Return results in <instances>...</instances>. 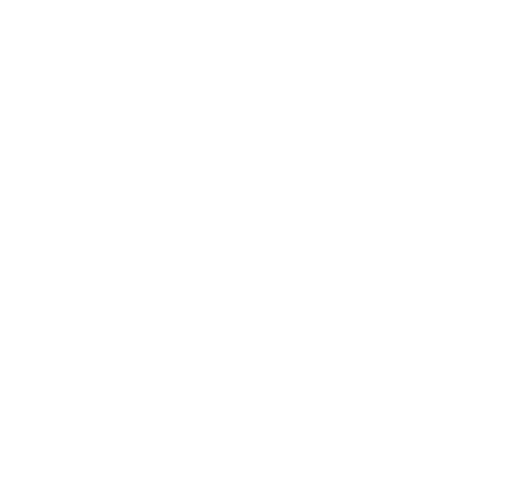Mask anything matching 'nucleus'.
Listing matches in <instances>:
<instances>
[]
</instances>
